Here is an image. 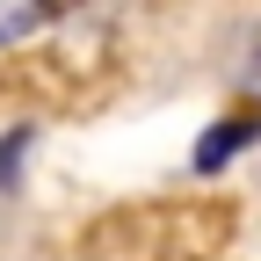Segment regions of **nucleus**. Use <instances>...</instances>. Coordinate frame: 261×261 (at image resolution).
Segmentation results:
<instances>
[{
    "instance_id": "obj_2",
    "label": "nucleus",
    "mask_w": 261,
    "mask_h": 261,
    "mask_svg": "<svg viewBox=\"0 0 261 261\" xmlns=\"http://www.w3.org/2000/svg\"><path fill=\"white\" fill-rule=\"evenodd\" d=\"M247 130H254L247 116H240V123H218L211 138H203V152H196V167H225V160L240 152V138H247Z\"/></svg>"
},
{
    "instance_id": "obj_3",
    "label": "nucleus",
    "mask_w": 261,
    "mask_h": 261,
    "mask_svg": "<svg viewBox=\"0 0 261 261\" xmlns=\"http://www.w3.org/2000/svg\"><path fill=\"white\" fill-rule=\"evenodd\" d=\"M29 152V130H15V138H0V189L15 181V160Z\"/></svg>"
},
{
    "instance_id": "obj_1",
    "label": "nucleus",
    "mask_w": 261,
    "mask_h": 261,
    "mask_svg": "<svg viewBox=\"0 0 261 261\" xmlns=\"http://www.w3.org/2000/svg\"><path fill=\"white\" fill-rule=\"evenodd\" d=\"M51 15V0H0V44H15V37H29Z\"/></svg>"
}]
</instances>
